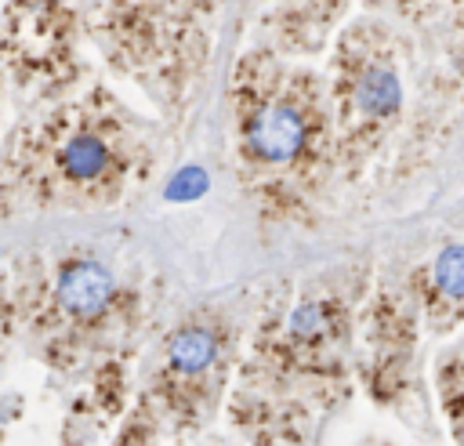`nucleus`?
<instances>
[{"instance_id":"obj_1","label":"nucleus","mask_w":464,"mask_h":446,"mask_svg":"<svg viewBox=\"0 0 464 446\" xmlns=\"http://www.w3.org/2000/svg\"><path fill=\"white\" fill-rule=\"evenodd\" d=\"M239 152L250 178L265 181V192L294 189L308 181V167L319 163L326 141L323 94L312 73L283 65L276 58H250L239 80Z\"/></svg>"},{"instance_id":"obj_2","label":"nucleus","mask_w":464,"mask_h":446,"mask_svg":"<svg viewBox=\"0 0 464 446\" xmlns=\"http://www.w3.org/2000/svg\"><path fill=\"white\" fill-rule=\"evenodd\" d=\"M402 69L399 40L377 22H359L341 33L334 58V105L344 131L341 145H359L377 127H388L402 112Z\"/></svg>"},{"instance_id":"obj_3","label":"nucleus","mask_w":464,"mask_h":446,"mask_svg":"<svg viewBox=\"0 0 464 446\" xmlns=\"http://www.w3.org/2000/svg\"><path fill=\"white\" fill-rule=\"evenodd\" d=\"M112 290V272L98 261H72L58 276V301L69 315H98L109 305Z\"/></svg>"},{"instance_id":"obj_4","label":"nucleus","mask_w":464,"mask_h":446,"mask_svg":"<svg viewBox=\"0 0 464 446\" xmlns=\"http://www.w3.org/2000/svg\"><path fill=\"white\" fill-rule=\"evenodd\" d=\"M167 355L178 373H203L218 359V337L207 326H185L170 337Z\"/></svg>"},{"instance_id":"obj_5","label":"nucleus","mask_w":464,"mask_h":446,"mask_svg":"<svg viewBox=\"0 0 464 446\" xmlns=\"http://www.w3.org/2000/svg\"><path fill=\"white\" fill-rule=\"evenodd\" d=\"M109 163H112L109 145L98 134H72L62 145V167H65L69 178H80V181L102 178L109 170Z\"/></svg>"},{"instance_id":"obj_6","label":"nucleus","mask_w":464,"mask_h":446,"mask_svg":"<svg viewBox=\"0 0 464 446\" xmlns=\"http://www.w3.org/2000/svg\"><path fill=\"white\" fill-rule=\"evenodd\" d=\"M431 279H435V290H439L442 297L464 301V247H460V243L446 247V250L435 257Z\"/></svg>"},{"instance_id":"obj_7","label":"nucleus","mask_w":464,"mask_h":446,"mask_svg":"<svg viewBox=\"0 0 464 446\" xmlns=\"http://www.w3.org/2000/svg\"><path fill=\"white\" fill-rule=\"evenodd\" d=\"M384 7H392L395 15L402 18H413V22H428L431 15H442L450 7H460L464 0H381Z\"/></svg>"}]
</instances>
